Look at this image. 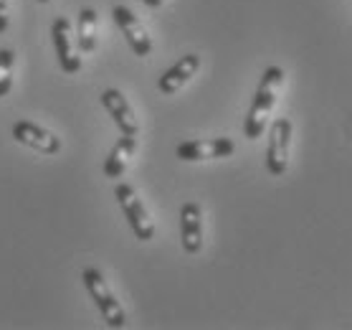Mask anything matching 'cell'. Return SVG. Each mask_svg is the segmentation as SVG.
Segmentation results:
<instances>
[{
    "instance_id": "13",
    "label": "cell",
    "mask_w": 352,
    "mask_h": 330,
    "mask_svg": "<svg viewBox=\"0 0 352 330\" xmlns=\"http://www.w3.org/2000/svg\"><path fill=\"white\" fill-rule=\"evenodd\" d=\"M79 49L84 54H91L96 49V10L94 8H81L79 10Z\"/></svg>"
},
{
    "instance_id": "15",
    "label": "cell",
    "mask_w": 352,
    "mask_h": 330,
    "mask_svg": "<svg viewBox=\"0 0 352 330\" xmlns=\"http://www.w3.org/2000/svg\"><path fill=\"white\" fill-rule=\"evenodd\" d=\"M8 31V0H0V33Z\"/></svg>"
},
{
    "instance_id": "9",
    "label": "cell",
    "mask_w": 352,
    "mask_h": 330,
    "mask_svg": "<svg viewBox=\"0 0 352 330\" xmlns=\"http://www.w3.org/2000/svg\"><path fill=\"white\" fill-rule=\"evenodd\" d=\"M51 39H54V49H56L58 64L66 74H76L81 69V56L72 46V23L66 16H58L51 25Z\"/></svg>"
},
{
    "instance_id": "1",
    "label": "cell",
    "mask_w": 352,
    "mask_h": 330,
    "mask_svg": "<svg viewBox=\"0 0 352 330\" xmlns=\"http://www.w3.org/2000/svg\"><path fill=\"white\" fill-rule=\"evenodd\" d=\"M281 81H284V69L281 66H266L264 76L258 81L256 94H254V102H251L246 120H243V135L248 140H258L264 135L269 112L276 105V92H279Z\"/></svg>"
},
{
    "instance_id": "8",
    "label": "cell",
    "mask_w": 352,
    "mask_h": 330,
    "mask_svg": "<svg viewBox=\"0 0 352 330\" xmlns=\"http://www.w3.org/2000/svg\"><path fill=\"white\" fill-rule=\"evenodd\" d=\"M99 99H102V107L109 112V117L120 127L122 135H137L140 132V122L135 117V110H132V105H129L127 97L122 94L120 89H104Z\"/></svg>"
},
{
    "instance_id": "3",
    "label": "cell",
    "mask_w": 352,
    "mask_h": 330,
    "mask_svg": "<svg viewBox=\"0 0 352 330\" xmlns=\"http://www.w3.org/2000/svg\"><path fill=\"white\" fill-rule=\"evenodd\" d=\"M114 196H117V203H120L122 211H124V216H127L137 239H140V242H150L155 236V221H153V216L147 214L142 198L137 196L135 188L129 183H117Z\"/></svg>"
},
{
    "instance_id": "7",
    "label": "cell",
    "mask_w": 352,
    "mask_h": 330,
    "mask_svg": "<svg viewBox=\"0 0 352 330\" xmlns=\"http://www.w3.org/2000/svg\"><path fill=\"white\" fill-rule=\"evenodd\" d=\"M112 16H114V23L120 25V31L124 33L129 49L135 51L137 56H142V59L150 56V54H153V39L147 36L144 25L137 21L135 13H132L129 8H124V6H114Z\"/></svg>"
},
{
    "instance_id": "16",
    "label": "cell",
    "mask_w": 352,
    "mask_h": 330,
    "mask_svg": "<svg viewBox=\"0 0 352 330\" xmlns=\"http://www.w3.org/2000/svg\"><path fill=\"white\" fill-rule=\"evenodd\" d=\"M144 6H147V8H160L162 6V0H142Z\"/></svg>"
},
{
    "instance_id": "10",
    "label": "cell",
    "mask_w": 352,
    "mask_h": 330,
    "mask_svg": "<svg viewBox=\"0 0 352 330\" xmlns=\"http://www.w3.org/2000/svg\"><path fill=\"white\" fill-rule=\"evenodd\" d=\"M180 242L188 254L203 249V211L195 201L183 203L180 209Z\"/></svg>"
},
{
    "instance_id": "17",
    "label": "cell",
    "mask_w": 352,
    "mask_h": 330,
    "mask_svg": "<svg viewBox=\"0 0 352 330\" xmlns=\"http://www.w3.org/2000/svg\"><path fill=\"white\" fill-rule=\"evenodd\" d=\"M38 3H48V0H38Z\"/></svg>"
},
{
    "instance_id": "12",
    "label": "cell",
    "mask_w": 352,
    "mask_h": 330,
    "mask_svg": "<svg viewBox=\"0 0 352 330\" xmlns=\"http://www.w3.org/2000/svg\"><path fill=\"white\" fill-rule=\"evenodd\" d=\"M137 150V135H122L117 145L112 147L109 158L104 161V176L107 178H122L129 165V158Z\"/></svg>"
},
{
    "instance_id": "11",
    "label": "cell",
    "mask_w": 352,
    "mask_h": 330,
    "mask_svg": "<svg viewBox=\"0 0 352 330\" xmlns=\"http://www.w3.org/2000/svg\"><path fill=\"white\" fill-rule=\"evenodd\" d=\"M198 69H200V56L198 54H188V56H183L177 64H173L168 72L162 74L160 81H157V89L170 97V94H175L177 89H183L195 76Z\"/></svg>"
},
{
    "instance_id": "6",
    "label": "cell",
    "mask_w": 352,
    "mask_h": 330,
    "mask_svg": "<svg viewBox=\"0 0 352 330\" xmlns=\"http://www.w3.org/2000/svg\"><path fill=\"white\" fill-rule=\"evenodd\" d=\"M13 140L41 155H56L61 150V140L54 132H48L46 127H41V125L28 120H18L13 125Z\"/></svg>"
},
{
    "instance_id": "5",
    "label": "cell",
    "mask_w": 352,
    "mask_h": 330,
    "mask_svg": "<svg viewBox=\"0 0 352 330\" xmlns=\"http://www.w3.org/2000/svg\"><path fill=\"white\" fill-rule=\"evenodd\" d=\"M236 145L231 137H210V140H188L180 143L175 155L185 163H198V161H216V158H228L233 155Z\"/></svg>"
},
{
    "instance_id": "14",
    "label": "cell",
    "mask_w": 352,
    "mask_h": 330,
    "mask_svg": "<svg viewBox=\"0 0 352 330\" xmlns=\"http://www.w3.org/2000/svg\"><path fill=\"white\" fill-rule=\"evenodd\" d=\"M13 64H16L13 49H0V99L8 97V92L13 89Z\"/></svg>"
},
{
    "instance_id": "4",
    "label": "cell",
    "mask_w": 352,
    "mask_h": 330,
    "mask_svg": "<svg viewBox=\"0 0 352 330\" xmlns=\"http://www.w3.org/2000/svg\"><path fill=\"white\" fill-rule=\"evenodd\" d=\"M289 145H292V120L289 117H276L272 130H269V145H266V170L274 178L287 173Z\"/></svg>"
},
{
    "instance_id": "2",
    "label": "cell",
    "mask_w": 352,
    "mask_h": 330,
    "mask_svg": "<svg viewBox=\"0 0 352 330\" xmlns=\"http://www.w3.org/2000/svg\"><path fill=\"white\" fill-rule=\"evenodd\" d=\"M81 282H84L87 292L91 295V300H94V305L99 307V313L107 320V325L109 328H124L127 325V313L120 305V300L114 298V292L109 290L104 274L99 272V269H94V267H87L81 272Z\"/></svg>"
}]
</instances>
